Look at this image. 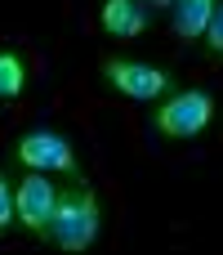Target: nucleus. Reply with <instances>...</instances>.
Wrapping results in <instances>:
<instances>
[{
    "mask_svg": "<svg viewBox=\"0 0 223 255\" xmlns=\"http://www.w3.org/2000/svg\"><path fill=\"white\" fill-rule=\"evenodd\" d=\"M13 206H18V229L31 233V238H45L49 233V220H54V206H58V184L54 175L45 170H27L13 188Z\"/></svg>",
    "mask_w": 223,
    "mask_h": 255,
    "instance_id": "39448f33",
    "label": "nucleus"
},
{
    "mask_svg": "<svg viewBox=\"0 0 223 255\" xmlns=\"http://www.w3.org/2000/svg\"><path fill=\"white\" fill-rule=\"evenodd\" d=\"M103 233V211H98V193L85 175H76L67 188H58V206L49 220V242L63 251H89Z\"/></svg>",
    "mask_w": 223,
    "mask_h": 255,
    "instance_id": "f03ea898",
    "label": "nucleus"
},
{
    "mask_svg": "<svg viewBox=\"0 0 223 255\" xmlns=\"http://www.w3.org/2000/svg\"><path fill=\"white\" fill-rule=\"evenodd\" d=\"M206 54L210 58H223V0L215 4V13H210V27H206Z\"/></svg>",
    "mask_w": 223,
    "mask_h": 255,
    "instance_id": "9d476101",
    "label": "nucleus"
},
{
    "mask_svg": "<svg viewBox=\"0 0 223 255\" xmlns=\"http://www.w3.org/2000/svg\"><path fill=\"white\" fill-rule=\"evenodd\" d=\"M13 157L27 166V170H45V175H85L80 166V152H76V139L49 121H36L27 130H18L13 139Z\"/></svg>",
    "mask_w": 223,
    "mask_h": 255,
    "instance_id": "20e7f679",
    "label": "nucleus"
},
{
    "mask_svg": "<svg viewBox=\"0 0 223 255\" xmlns=\"http://www.w3.org/2000/svg\"><path fill=\"white\" fill-rule=\"evenodd\" d=\"M98 27L112 40H139L152 27V9L139 0H98Z\"/></svg>",
    "mask_w": 223,
    "mask_h": 255,
    "instance_id": "423d86ee",
    "label": "nucleus"
},
{
    "mask_svg": "<svg viewBox=\"0 0 223 255\" xmlns=\"http://www.w3.org/2000/svg\"><path fill=\"white\" fill-rule=\"evenodd\" d=\"M98 81L107 90H116L121 99L130 103H161L170 90H174V72L165 63H152V58H130V54H103L98 58Z\"/></svg>",
    "mask_w": 223,
    "mask_h": 255,
    "instance_id": "7ed1b4c3",
    "label": "nucleus"
},
{
    "mask_svg": "<svg viewBox=\"0 0 223 255\" xmlns=\"http://www.w3.org/2000/svg\"><path fill=\"white\" fill-rule=\"evenodd\" d=\"M219 0H174L170 4V31L179 40H201L206 27H210V13H215Z\"/></svg>",
    "mask_w": 223,
    "mask_h": 255,
    "instance_id": "0eeeda50",
    "label": "nucleus"
},
{
    "mask_svg": "<svg viewBox=\"0 0 223 255\" xmlns=\"http://www.w3.org/2000/svg\"><path fill=\"white\" fill-rule=\"evenodd\" d=\"M13 188H18V179H9V170L0 166V233L18 229V206H13Z\"/></svg>",
    "mask_w": 223,
    "mask_h": 255,
    "instance_id": "1a4fd4ad",
    "label": "nucleus"
},
{
    "mask_svg": "<svg viewBox=\"0 0 223 255\" xmlns=\"http://www.w3.org/2000/svg\"><path fill=\"white\" fill-rule=\"evenodd\" d=\"M139 4H148V9H152V13H161V9H165V13H170V4H174V0H139Z\"/></svg>",
    "mask_w": 223,
    "mask_h": 255,
    "instance_id": "9b49d317",
    "label": "nucleus"
},
{
    "mask_svg": "<svg viewBox=\"0 0 223 255\" xmlns=\"http://www.w3.org/2000/svg\"><path fill=\"white\" fill-rule=\"evenodd\" d=\"M219 117V99L210 85H174L161 103H152V134L165 143L201 139Z\"/></svg>",
    "mask_w": 223,
    "mask_h": 255,
    "instance_id": "f257e3e1",
    "label": "nucleus"
},
{
    "mask_svg": "<svg viewBox=\"0 0 223 255\" xmlns=\"http://www.w3.org/2000/svg\"><path fill=\"white\" fill-rule=\"evenodd\" d=\"M27 76H31V67H27V49L22 45H0V99H22L27 94Z\"/></svg>",
    "mask_w": 223,
    "mask_h": 255,
    "instance_id": "6e6552de",
    "label": "nucleus"
}]
</instances>
